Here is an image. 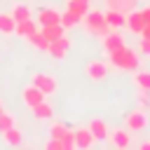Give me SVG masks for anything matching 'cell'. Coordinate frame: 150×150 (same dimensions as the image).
Listing matches in <instances>:
<instances>
[{"label": "cell", "mask_w": 150, "mask_h": 150, "mask_svg": "<svg viewBox=\"0 0 150 150\" xmlns=\"http://www.w3.org/2000/svg\"><path fill=\"white\" fill-rule=\"evenodd\" d=\"M82 26H84V30L89 33V35H98V38H105L112 28H110V23L105 21V16H103V12H98V9H89L84 16H82V21H80Z\"/></svg>", "instance_id": "obj_1"}, {"label": "cell", "mask_w": 150, "mask_h": 150, "mask_svg": "<svg viewBox=\"0 0 150 150\" xmlns=\"http://www.w3.org/2000/svg\"><path fill=\"white\" fill-rule=\"evenodd\" d=\"M108 59H110V63L115 66V68H120V70H136L138 68V61H141V56L131 49V47H120V49H115V52H110L108 54Z\"/></svg>", "instance_id": "obj_2"}, {"label": "cell", "mask_w": 150, "mask_h": 150, "mask_svg": "<svg viewBox=\"0 0 150 150\" xmlns=\"http://www.w3.org/2000/svg\"><path fill=\"white\" fill-rule=\"evenodd\" d=\"M33 84H35L45 96H52V94H56V89H59L56 77L49 75V73H35V75H33Z\"/></svg>", "instance_id": "obj_3"}, {"label": "cell", "mask_w": 150, "mask_h": 150, "mask_svg": "<svg viewBox=\"0 0 150 150\" xmlns=\"http://www.w3.org/2000/svg\"><path fill=\"white\" fill-rule=\"evenodd\" d=\"M108 73H110V70H108V63L101 61V59H94V61H89V63L84 66V75H87L89 80H94V82L105 80Z\"/></svg>", "instance_id": "obj_4"}, {"label": "cell", "mask_w": 150, "mask_h": 150, "mask_svg": "<svg viewBox=\"0 0 150 150\" xmlns=\"http://www.w3.org/2000/svg\"><path fill=\"white\" fill-rule=\"evenodd\" d=\"M124 124H127V129H129V131H143V129L148 127V110H143V108L131 110V112L127 115Z\"/></svg>", "instance_id": "obj_5"}, {"label": "cell", "mask_w": 150, "mask_h": 150, "mask_svg": "<svg viewBox=\"0 0 150 150\" xmlns=\"http://www.w3.org/2000/svg\"><path fill=\"white\" fill-rule=\"evenodd\" d=\"M68 49H70V38L61 35V38H56V40H52V42H49V47H47V54H49L52 59L61 61V59H66Z\"/></svg>", "instance_id": "obj_6"}, {"label": "cell", "mask_w": 150, "mask_h": 150, "mask_svg": "<svg viewBox=\"0 0 150 150\" xmlns=\"http://www.w3.org/2000/svg\"><path fill=\"white\" fill-rule=\"evenodd\" d=\"M108 141H110L112 148H117V150H127V148L131 145L129 129H112V131L108 134Z\"/></svg>", "instance_id": "obj_7"}, {"label": "cell", "mask_w": 150, "mask_h": 150, "mask_svg": "<svg viewBox=\"0 0 150 150\" xmlns=\"http://www.w3.org/2000/svg\"><path fill=\"white\" fill-rule=\"evenodd\" d=\"M45 98H47V96H45V94H42V91H40L33 82H30L28 87H23V89H21V101H23L28 108L38 105V103H40V101H45Z\"/></svg>", "instance_id": "obj_8"}, {"label": "cell", "mask_w": 150, "mask_h": 150, "mask_svg": "<svg viewBox=\"0 0 150 150\" xmlns=\"http://www.w3.org/2000/svg\"><path fill=\"white\" fill-rule=\"evenodd\" d=\"M73 134H75V148H80V150H89L96 143V138L89 131V127H77Z\"/></svg>", "instance_id": "obj_9"}, {"label": "cell", "mask_w": 150, "mask_h": 150, "mask_svg": "<svg viewBox=\"0 0 150 150\" xmlns=\"http://www.w3.org/2000/svg\"><path fill=\"white\" fill-rule=\"evenodd\" d=\"M52 23H61V12L54 7H45L38 12V26H52Z\"/></svg>", "instance_id": "obj_10"}, {"label": "cell", "mask_w": 150, "mask_h": 150, "mask_svg": "<svg viewBox=\"0 0 150 150\" xmlns=\"http://www.w3.org/2000/svg\"><path fill=\"white\" fill-rule=\"evenodd\" d=\"M101 42H103V49L108 54L115 52V49H120V47H124V38H122V33H117V28H112L105 38H101Z\"/></svg>", "instance_id": "obj_11"}, {"label": "cell", "mask_w": 150, "mask_h": 150, "mask_svg": "<svg viewBox=\"0 0 150 150\" xmlns=\"http://www.w3.org/2000/svg\"><path fill=\"white\" fill-rule=\"evenodd\" d=\"M143 26H145V19H143V14H141V9H131V12L127 14V28H129L131 33H136V35H141V30H143Z\"/></svg>", "instance_id": "obj_12"}, {"label": "cell", "mask_w": 150, "mask_h": 150, "mask_svg": "<svg viewBox=\"0 0 150 150\" xmlns=\"http://www.w3.org/2000/svg\"><path fill=\"white\" fill-rule=\"evenodd\" d=\"M103 16H105V21L110 23V28H122V26H127V14H124V12L108 9V12H103Z\"/></svg>", "instance_id": "obj_13"}, {"label": "cell", "mask_w": 150, "mask_h": 150, "mask_svg": "<svg viewBox=\"0 0 150 150\" xmlns=\"http://www.w3.org/2000/svg\"><path fill=\"white\" fill-rule=\"evenodd\" d=\"M35 30H38L35 19H23V21H16L14 35H19V38H28V35H30V33H35Z\"/></svg>", "instance_id": "obj_14"}, {"label": "cell", "mask_w": 150, "mask_h": 150, "mask_svg": "<svg viewBox=\"0 0 150 150\" xmlns=\"http://www.w3.org/2000/svg\"><path fill=\"white\" fill-rule=\"evenodd\" d=\"M89 131L94 134L96 141H105L108 134H110V129H108V124H105L103 120H91V122H89Z\"/></svg>", "instance_id": "obj_15"}, {"label": "cell", "mask_w": 150, "mask_h": 150, "mask_svg": "<svg viewBox=\"0 0 150 150\" xmlns=\"http://www.w3.org/2000/svg\"><path fill=\"white\" fill-rule=\"evenodd\" d=\"M26 40H28V45H30V47H35V49H40V52H47V47H49V40L45 38V33H42L40 28H38L35 33H30Z\"/></svg>", "instance_id": "obj_16"}, {"label": "cell", "mask_w": 150, "mask_h": 150, "mask_svg": "<svg viewBox=\"0 0 150 150\" xmlns=\"http://www.w3.org/2000/svg\"><path fill=\"white\" fill-rule=\"evenodd\" d=\"M30 110H33V117H35V120H52V117H54V108H52L47 101H40V103L33 105Z\"/></svg>", "instance_id": "obj_17"}, {"label": "cell", "mask_w": 150, "mask_h": 150, "mask_svg": "<svg viewBox=\"0 0 150 150\" xmlns=\"http://www.w3.org/2000/svg\"><path fill=\"white\" fill-rule=\"evenodd\" d=\"M0 136H2V141H5L7 145H21V143H23V136H21V131L16 129V124L9 127V129H5Z\"/></svg>", "instance_id": "obj_18"}, {"label": "cell", "mask_w": 150, "mask_h": 150, "mask_svg": "<svg viewBox=\"0 0 150 150\" xmlns=\"http://www.w3.org/2000/svg\"><path fill=\"white\" fill-rule=\"evenodd\" d=\"M14 28H16V21L9 12H0V33L2 35H14Z\"/></svg>", "instance_id": "obj_19"}, {"label": "cell", "mask_w": 150, "mask_h": 150, "mask_svg": "<svg viewBox=\"0 0 150 150\" xmlns=\"http://www.w3.org/2000/svg\"><path fill=\"white\" fill-rule=\"evenodd\" d=\"M9 14L14 16V21H23V19H33V12H30V7L28 5H23V2H16L12 9H9Z\"/></svg>", "instance_id": "obj_20"}, {"label": "cell", "mask_w": 150, "mask_h": 150, "mask_svg": "<svg viewBox=\"0 0 150 150\" xmlns=\"http://www.w3.org/2000/svg\"><path fill=\"white\" fill-rule=\"evenodd\" d=\"M105 2H108V9H117L124 14H129L136 7V0H105Z\"/></svg>", "instance_id": "obj_21"}, {"label": "cell", "mask_w": 150, "mask_h": 150, "mask_svg": "<svg viewBox=\"0 0 150 150\" xmlns=\"http://www.w3.org/2000/svg\"><path fill=\"white\" fill-rule=\"evenodd\" d=\"M42 33H45V38L52 42V40H56V38H61V35H66V28L61 26V23H52V26H42L40 28Z\"/></svg>", "instance_id": "obj_22"}, {"label": "cell", "mask_w": 150, "mask_h": 150, "mask_svg": "<svg viewBox=\"0 0 150 150\" xmlns=\"http://www.w3.org/2000/svg\"><path fill=\"white\" fill-rule=\"evenodd\" d=\"M134 84L138 89H150V70H134Z\"/></svg>", "instance_id": "obj_23"}, {"label": "cell", "mask_w": 150, "mask_h": 150, "mask_svg": "<svg viewBox=\"0 0 150 150\" xmlns=\"http://www.w3.org/2000/svg\"><path fill=\"white\" fill-rule=\"evenodd\" d=\"M68 12H73V14H77L82 19L89 12V2H84V0H68Z\"/></svg>", "instance_id": "obj_24"}, {"label": "cell", "mask_w": 150, "mask_h": 150, "mask_svg": "<svg viewBox=\"0 0 150 150\" xmlns=\"http://www.w3.org/2000/svg\"><path fill=\"white\" fill-rule=\"evenodd\" d=\"M80 21H82V19H80L77 14H73V12H68V9L61 14V26H63L66 30H68V28H73V26H77Z\"/></svg>", "instance_id": "obj_25"}, {"label": "cell", "mask_w": 150, "mask_h": 150, "mask_svg": "<svg viewBox=\"0 0 150 150\" xmlns=\"http://www.w3.org/2000/svg\"><path fill=\"white\" fill-rule=\"evenodd\" d=\"M136 101H138V108H143V110H150V89H138V94H136Z\"/></svg>", "instance_id": "obj_26"}, {"label": "cell", "mask_w": 150, "mask_h": 150, "mask_svg": "<svg viewBox=\"0 0 150 150\" xmlns=\"http://www.w3.org/2000/svg\"><path fill=\"white\" fill-rule=\"evenodd\" d=\"M14 124H16V122H14V115H12V112H5V110H2V112H0V134H2L5 129L14 127Z\"/></svg>", "instance_id": "obj_27"}, {"label": "cell", "mask_w": 150, "mask_h": 150, "mask_svg": "<svg viewBox=\"0 0 150 150\" xmlns=\"http://www.w3.org/2000/svg\"><path fill=\"white\" fill-rule=\"evenodd\" d=\"M61 145H63V150H75V134L70 129L61 136Z\"/></svg>", "instance_id": "obj_28"}, {"label": "cell", "mask_w": 150, "mask_h": 150, "mask_svg": "<svg viewBox=\"0 0 150 150\" xmlns=\"http://www.w3.org/2000/svg\"><path fill=\"white\" fill-rule=\"evenodd\" d=\"M66 131H68V127H66V124H61V122H54V124L49 127V134H52V138H61Z\"/></svg>", "instance_id": "obj_29"}, {"label": "cell", "mask_w": 150, "mask_h": 150, "mask_svg": "<svg viewBox=\"0 0 150 150\" xmlns=\"http://www.w3.org/2000/svg\"><path fill=\"white\" fill-rule=\"evenodd\" d=\"M45 148H47V150H63V145H61V138H49Z\"/></svg>", "instance_id": "obj_30"}, {"label": "cell", "mask_w": 150, "mask_h": 150, "mask_svg": "<svg viewBox=\"0 0 150 150\" xmlns=\"http://www.w3.org/2000/svg\"><path fill=\"white\" fill-rule=\"evenodd\" d=\"M141 54H150V40L141 38Z\"/></svg>", "instance_id": "obj_31"}, {"label": "cell", "mask_w": 150, "mask_h": 150, "mask_svg": "<svg viewBox=\"0 0 150 150\" xmlns=\"http://www.w3.org/2000/svg\"><path fill=\"white\" fill-rule=\"evenodd\" d=\"M141 38H148V40H150V23H145V26H143V30H141Z\"/></svg>", "instance_id": "obj_32"}, {"label": "cell", "mask_w": 150, "mask_h": 150, "mask_svg": "<svg viewBox=\"0 0 150 150\" xmlns=\"http://www.w3.org/2000/svg\"><path fill=\"white\" fill-rule=\"evenodd\" d=\"M141 14H143V19H145V23H150V7H145V9H141Z\"/></svg>", "instance_id": "obj_33"}, {"label": "cell", "mask_w": 150, "mask_h": 150, "mask_svg": "<svg viewBox=\"0 0 150 150\" xmlns=\"http://www.w3.org/2000/svg\"><path fill=\"white\" fill-rule=\"evenodd\" d=\"M141 150H150V143H141Z\"/></svg>", "instance_id": "obj_34"}, {"label": "cell", "mask_w": 150, "mask_h": 150, "mask_svg": "<svg viewBox=\"0 0 150 150\" xmlns=\"http://www.w3.org/2000/svg\"><path fill=\"white\" fill-rule=\"evenodd\" d=\"M2 110H5V108H2V101H0V112H2Z\"/></svg>", "instance_id": "obj_35"}, {"label": "cell", "mask_w": 150, "mask_h": 150, "mask_svg": "<svg viewBox=\"0 0 150 150\" xmlns=\"http://www.w3.org/2000/svg\"><path fill=\"white\" fill-rule=\"evenodd\" d=\"M84 2H89V0H84Z\"/></svg>", "instance_id": "obj_36"}]
</instances>
